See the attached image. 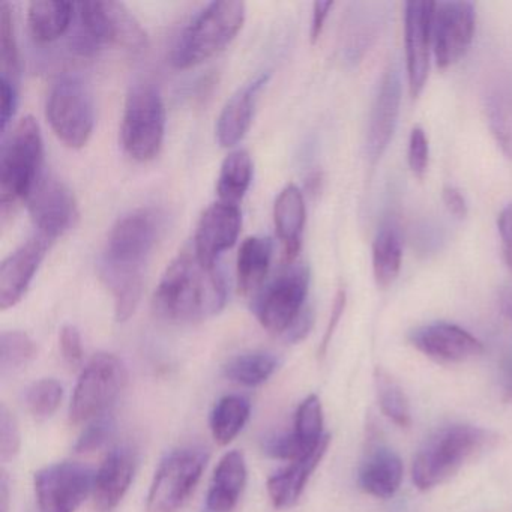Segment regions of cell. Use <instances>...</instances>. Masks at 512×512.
<instances>
[{
  "mask_svg": "<svg viewBox=\"0 0 512 512\" xmlns=\"http://www.w3.org/2000/svg\"><path fill=\"white\" fill-rule=\"evenodd\" d=\"M161 217L139 209L119 218L110 230L100 262L101 280L115 299V316L125 322L142 298L145 268L161 235Z\"/></svg>",
  "mask_w": 512,
  "mask_h": 512,
  "instance_id": "1",
  "label": "cell"
},
{
  "mask_svg": "<svg viewBox=\"0 0 512 512\" xmlns=\"http://www.w3.org/2000/svg\"><path fill=\"white\" fill-rule=\"evenodd\" d=\"M227 286L217 266H208L193 247L179 253L164 272L154 293L152 307L170 323H199L223 310Z\"/></svg>",
  "mask_w": 512,
  "mask_h": 512,
  "instance_id": "2",
  "label": "cell"
},
{
  "mask_svg": "<svg viewBox=\"0 0 512 512\" xmlns=\"http://www.w3.org/2000/svg\"><path fill=\"white\" fill-rule=\"evenodd\" d=\"M490 431L472 425L440 428L425 440L415 455L412 478L419 490L427 491L451 479L464 464L493 443Z\"/></svg>",
  "mask_w": 512,
  "mask_h": 512,
  "instance_id": "3",
  "label": "cell"
},
{
  "mask_svg": "<svg viewBox=\"0 0 512 512\" xmlns=\"http://www.w3.org/2000/svg\"><path fill=\"white\" fill-rule=\"evenodd\" d=\"M247 7L239 0H221L206 5L187 26L173 47L170 62L188 70L226 49L244 26Z\"/></svg>",
  "mask_w": 512,
  "mask_h": 512,
  "instance_id": "4",
  "label": "cell"
},
{
  "mask_svg": "<svg viewBox=\"0 0 512 512\" xmlns=\"http://www.w3.org/2000/svg\"><path fill=\"white\" fill-rule=\"evenodd\" d=\"M77 28L71 38L80 55H95L101 47L118 46L140 52L148 37L134 14L119 2H80L76 4Z\"/></svg>",
  "mask_w": 512,
  "mask_h": 512,
  "instance_id": "5",
  "label": "cell"
},
{
  "mask_svg": "<svg viewBox=\"0 0 512 512\" xmlns=\"http://www.w3.org/2000/svg\"><path fill=\"white\" fill-rule=\"evenodd\" d=\"M43 166V137L40 125L26 116L7 137L0 155V202L5 209L28 199L40 181Z\"/></svg>",
  "mask_w": 512,
  "mask_h": 512,
  "instance_id": "6",
  "label": "cell"
},
{
  "mask_svg": "<svg viewBox=\"0 0 512 512\" xmlns=\"http://www.w3.org/2000/svg\"><path fill=\"white\" fill-rule=\"evenodd\" d=\"M166 133V109L160 91L152 85H137L125 101L121 139L133 160H154L160 154Z\"/></svg>",
  "mask_w": 512,
  "mask_h": 512,
  "instance_id": "7",
  "label": "cell"
},
{
  "mask_svg": "<svg viewBox=\"0 0 512 512\" xmlns=\"http://www.w3.org/2000/svg\"><path fill=\"white\" fill-rule=\"evenodd\" d=\"M46 113L50 127L68 148H83L91 139L94 101L85 80L77 74H65L56 80L47 98Z\"/></svg>",
  "mask_w": 512,
  "mask_h": 512,
  "instance_id": "8",
  "label": "cell"
},
{
  "mask_svg": "<svg viewBox=\"0 0 512 512\" xmlns=\"http://www.w3.org/2000/svg\"><path fill=\"white\" fill-rule=\"evenodd\" d=\"M127 380V368L118 356L104 352L92 356L74 389L70 421L77 425L106 415L124 391Z\"/></svg>",
  "mask_w": 512,
  "mask_h": 512,
  "instance_id": "9",
  "label": "cell"
},
{
  "mask_svg": "<svg viewBox=\"0 0 512 512\" xmlns=\"http://www.w3.org/2000/svg\"><path fill=\"white\" fill-rule=\"evenodd\" d=\"M208 454L203 449H176L161 461L146 502L148 512H176L196 490Z\"/></svg>",
  "mask_w": 512,
  "mask_h": 512,
  "instance_id": "10",
  "label": "cell"
},
{
  "mask_svg": "<svg viewBox=\"0 0 512 512\" xmlns=\"http://www.w3.org/2000/svg\"><path fill=\"white\" fill-rule=\"evenodd\" d=\"M310 274L305 266L287 269L257 295L254 313L272 334H284L305 310Z\"/></svg>",
  "mask_w": 512,
  "mask_h": 512,
  "instance_id": "11",
  "label": "cell"
},
{
  "mask_svg": "<svg viewBox=\"0 0 512 512\" xmlns=\"http://www.w3.org/2000/svg\"><path fill=\"white\" fill-rule=\"evenodd\" d=\"M97 473L85 464L64 461L35 473L34 485L40 512H76L94 494Z\"/></svg>",
  "mask_w": 512,
  "mask_h": 512,
  "instance_id": "12",
  "label": "cell"
},
{
  "mask_svg": "<svg viewBox=\"0 0 512 512\" xmlns=\"http://www.w3.org/2000/svg\"><path fill=\"white\" fill-rule=\"evenodd\" d=\"M475 23V7L470 2L449 0L434 4V58L440 70H446L466 55L475 35Z\"/></svg>",
  "mask_w": 512,
  "mask_h": 512,
  "instance_id": "13",
  "label": "cell"
},
{
  "mask_svg": "<svg viewBox=\"0 0 512 512\" xmlns=\"http://www.w3.org/2000/svg\"><path fill=\"white\" fill-rule=\"evenodd\" d=\"M26 200L38 233L50 241L68 232L79 218L73 191L55 176H41Z\"/></svg>",
  "mask_w": 512,
  "mask_h": 512,
  "instance_id": "14",
  "label": "cell"
},
{
  "mask_svg": "<svg viewBox=\"0 0 512 512\" xmlns=\"http://www.w3.org/2000/svg\"><path fill=\"white\" fill-rule=\"evenodd\" d=\"M434 2L412 0L404 10L407 77L410 94L418 98L430 71V47L433 41Z\"/></svg>",
  "mask_w": 512,
  "mask_h": 512,
  "instance_id": "15",
  "label": "cell"
},
{
  "mask_svg": "<svg viewBox=\"0 0 512 512\" xmlns=\"http://www.w3.org/2000/svg\"><path fill=\"white\" fill-rule=\"evenodd\" d=\"M241 226L242 214L238 205L212 203L200 217L191 247L205 265L217 266L218 257L238 241Z\"/></svg>",
  "mask_w": 512,
  "mask_h": 512,
  "instance_id": "16",
  "label": "cell"
},
{
  "mask_svg": "<svg viewBox=\"0 0 512 512\" xmlns=\"http://www.w3.org/2000/svg\"><path fill=\"white\" fill-rule=\"evenodd\" d=\"M410 343L440 364H457L484 352L478 338L460 326L436 322L421 326L410 334Z\"/></svg>",
  "mask_w": 512,
  "mask_h": 512,
  "instance_id": "17",
  "label": "cell"
},
{
  "mask_svg": "<svg viewBox=\"0 0 512 512\" xmlns=\"http://www.w3.org/2000/svg\"><path fill=\"white\" fill-rule=\"evenodd\" d=\"M401 104V76L395 65L386 70L371 107L370 124L367 134V154L371 163L385 154L397 128Z\"/></svg>",
  "mask_w": 512,
  "mask_h": 512,
  "instance_id": "18",
  "label": "cell"
},
{
  "mask_svg": "<svg viewBox=\"0 0 512 512\" xmlns=\"http://www.w3.org/2000/svg\"><path fill=\"white\" fill-rule=\"evenodd\" d=\"M50 239L35 235L0 266V308L8 310L22 301L50 247Z\"/></svg>",
  "mask_w": 512,
  "mask_h": 512,
  "instance_id": "19",
  "label": "cell"
},
{
  "mask_svg": "<svg viewBox=\"0 0 512 512\" xmlns=\"http://www.w3.org/2000/svg\"><path fill=\"white\" fill-rule=\"evenodd\" d=\"M136 472V455L128 446L107 454L95 476L94 503L98 512H112L124 499Z\"/></svg>",
  "mask_w": 512,
  "mask_h": 512,
  "instance_id": "20",
  "label": "cell"
},
{
  "mask_svg": "<svg viewBox=\"0 0 512 512\" xmlns=\"http://www.w3.org/2000/svg\"><path fill=\"white\" fill-rule=\"evenodd\" d=\"M269 80V71L242 86L224 106L217 121V139L223 148H233L250 130L260 92Z\"/></svg>",
  "mask_w": 512,
  "mask_h": 512,
  "instance_id": "21",
  "label": "cell"
},
{
  "mask_svg": "<svg viewBox=\"0 0 512 512\" xmlns=\"http://www.w3.org/2000/svg\"><path fill=\"white\" fill-rule=\"evenodd\" d=\"M329 443H331V436L326 434L310 454L292 461L286 469L280 470L268 479V493L275 508H290L298 502L299 497L304 493L305 485L325 457Z\"/></svg>",
  "mask_w": 512,
  "mask_h": 512,
  "instance_id": "22",
  "label": "cell"
},
{
  "mask_svg": "<svg viewBox=\"0 0 512 512\" xmlns=\"http://www.w3.org/2000/svg\"><path fill=\"white\" fill-rule=\"evenodd\" d=\"M247 484L244 454L230 451L221 458L208 491V508L212 512H230L238 505Z\"/></svg>",
  "mask_w": 512,
  "mask_h": 512,
  "instance_id": "23",
  "label": "cell"
},
{
  "mask_svg": "<svg viewBox=\"0 0 512 512\" xmlns=\"http://www.w3.org/2000/svg\"><path fill=\"white\" fill-rule=\"evenodd\" d=\"M307 218L305 200L301 190L290 184L281 190L274 205L275 229L283 242L287 262H293L301 248L302 230Z\"/></svg>",
  "mask_w": 512,
  "mask_h": 512,
  "instance_id": "24",
  "label": "cell"
},
{
  "mask_svg": "<svg viewBox=\"0 0 512 512\" xmlns=\"http://www.w3.org/2000/svg\"><path fill=\"white\" fill-rule=\"evenodd\" d=\"M403 481V463L391 449L380 448L368 457L359 473V485L365 493L379 499L394 496Z\"/></svg>",
  "mask_w": 512,
  "mask_h": 512,
  "instance_id": "25",
  "label": "cell"
},
{
  "mask_svg": "<svg viewBox=\"0 0 512 512\" xmlns=\"http://www.w3.org/2000/svg\"><path fill=\"white\" fill-rule=\"evenodd\" d=\"M485 109L497 145L512 160V73L502 74L490 86Z\"/></svg>",
  "mask_w": 512,
  "mask_h": 512,
  "instance_id": "26",
  "label": "cell"
},
{
  "mask_svg": "<svg viewBox=\"0 0 512 512\" xmlns=\"http://www.w3.org/2000/svg\"><path fill=\"white\" fill-rule=\"evenodd\" d=\"M76 4L67 0H38L29 5L28 23L38 43H52L70 29Z\"/></svg>",
  "mask_w": 512,
  "mask_h": 512,
  "instance_id": "27",
  "label": "cell"
},
{
  "mask_svg": "<svg viewBox=\"0 0 512 512\" xmlns=\"http://www.w3.org/2000/svg\"><path fill=\"white\" fill-rule=\"evenodd\" d=\"M272 241L262 236H250L242 242L238 254V287L244 296L256 293L265 283L271 268Z\"/></svg>",
  "mask_w": 512,
  "mask_h": 512,
  "instance_id": "28",
  "label": "cell"
},
{
  "mask_svg": "<svg viewBox=\"0 0 512 512\" xmlns=\"http://www.w3.org/2000/svg\"><path fill=\"white\" fill-rule=\"evenodd\" d=\"M403 259L401 236L394 224L383 226L373 242V272L377 286H391L397 280Z\"/></svg>",
  "mask_w": 512,
  "mask_h": 512,
  "instance_id": "29",
  "label": "cell"
},
{
  "mask_svg": "<svg viewBox=\"0 0 512 512\" xmlns=\"http://www.w3.org/2000/svg\"><path fill=\"white\" fill-rule=\"evenodd\" d=\"M253 179V160L244 149L230 152L221 166L217 193L220 202L238 205L247 193Z\"/></svg>",
  "mask_w": 512,
  "mask_h": 512,
  "instance_id": "30",
  "label": "cell"
},
{
  "mask_svg": "<svg viewBox=\"0 0 512 512\" xmlns=\"http://www.w3.org/2000/svg\"><path fill=\"white\" fill-rule=\"evenodd\" d=\"M250 401L241 395H226L215 404L211 415V431L215 442L229 445L250 418Z\"/></svg>",
  "mask_w": 512,
  "mask_h": 512,
  "instance_id": "31",
  "label": "cell"
},
{
  "mask_svg": "<svg viewBox=\"0 0 512 512\" xmlns=\"http://www.w3.org/2000/svg\"><path fill=\"white\" fill-rule=\"evenodd\" d=\"M277 368L278 359L272 353H242L224 365V376L239 385L259 386L265 383Z\"/></svg>",
  "mask_w": 512,
  "mask_h": 512,
  "instance_id": "32",
  "label": "cell"
},
{
  "mask_svg": "<svg viewBox=\"0 0 512 512\" xmlns=\"http://www.w3.org/2000/svg\"><path fill=\"white\" fill-rule=\"evenodd\" d=\"M374 383H376L380 409L385 413L386 418L391 419L398 427H409L412 422L409 398L400 383L383 368H376Z\"/></svg>",
  "mask_w": 512,
  "mask_h": 512,
  "instance_id": "33",
  "label": "cell"
},
{
  "mask_svg": "<svg viewBox=\"0 0 512 512\" xmlns=\"http://www.w3.org/2000/svg\"><path fill=\"white\" fill-rule=\"evenodd\" d=\"M293 434L308 451H313L326 436L323 434L322 403L317 395H308L299 404L298 410H296Z\"/></svg>",
  "mask_w": 512,
  "mask_h": 512,
  "instance_id": "34",
  "label": "cell"
},
{
  "mask_svg": "<svg viewBox=\"0 0 512 512\" xmlns=\"http://www.w3.org/2000/svg\"><path fill=\"white\" fill-rule=\"evenodd\" d=\"M37 356V344L22 331H5L0 335V371L14 373L31 364Z\"/></svg>",
  "mask_w": 512,
  "mask_h": 512,
  "instance_id": "35",
  "label": "cell"
},
{
  "mask_svg": "<svg viewBox=\"0 0 512 512\" xmlns=\"http://www.w3.org/2000/svg\"><path fill=\"white\" fill-rule=\"evenodd\" d=\"M0 61H2V76L17 82L20 73L19 47H17L13 10L7 2L0 7Z\"/></svg>",
  "mask_w": 512,
  "mask_h": 512,
  "instance_id": "36",
  "label": "cell"
},
{
  "mask_svg": "<svg viewBox=\"0 0 512 512\" xmlns=\"http://www.w3.org/2000/svg\"><path fill=\"white\" fill-rule=\"evenodd\" d=\"M64 397V388L56 379H41L26 392L29 412L37 419H47L55 415Z\"/></svg>",
  "mask_w": 512,
  "mask_h": 512,
  "instance_id": "37",
  "label": "cell"
},
{
  "mask_svg": "<svg viewBox=\"0 0 512 512\" xmlns=\"http://www.w3.org/2000/svg\"><path fill=\"white\" fill-rule=\"evenodd\" d=\"M115 427V419L112 416L107 415V413L98 416L94 421L89 422L88 427L80 434L74 449L77 452L97 451L109 442L110 437L115 433Z\"/></svg>",
  "mask_w": 512,
  "mask_h": 512,
  "instance_id": "38",
  "label": "cell"
},
{
  "mask_svg": "<svg viewBox=\"0 0 512 512\" xmlns=\"http://www.w3.org/2000/svg\"><path fill=\"white\" fill-rule=\"evenodd\" d=\"M22 436H20L19 422L13 412L5 404L0 406V460H14L20 452Z\"/></svg>",
  "mask_w": 512,
  "mask_h": 512,
  "instance_id": "39",
  "label": "cell"
},
{
  "mask_svg": "<svg viewBox=\"0 0 512 512\" xmlns=\"http://www.w3.org/2000/svg\"><path fill=\"white\" fill-rule=\"evenodd\" d=\"M263 449L271 457L289 461L299 460V458L305 457L311 452L301 445V442L296 439L293 433L271 437L263 443Z\"/></svg>",
  "mask_w": 512,
  "mask_h": 512,
  "instance_id": "40",
  "label": "cell"
},
{
  "mask_svg": "<svg viewBox=\"0 0 512 512\" xmlns=\"http://www.w3.org/2000/svg\"><path fill=\"white\" fill-rule=\"evenodd\" d=\"M428 155H430V148H428V139L424 130L419 127L413 128L412 134H410L407 158H409L410 170L418 178H424L425 172H427Z\"/></svg>",
  "mask_w": 512,
  "mask_h": 512,
  "instance_id": "41",
  "label": "cell"
},
{
  "mask_svg": "<svg viewBox=\"0 0 512 512\" xmlns=\"http://www.w3.org/2000/svg\"><path fill=\"white\" fill-rule=\"evenodd\" d=\"M59 343H61V352L65 362L71 368L80 367L83 362V344L79 329L73 325H65L61 329Z\"/></svg>",
  "mask_w": 512,
  "mask_h": 512,
  "instance_id": "42",
  "label": "cell"
},
{
  "mask_svg": "<svg viewBox=\"0 0 512 512\" xmlns=\"http://www.w3.org/2000/svg\"><path fill=\"white\" fill-rule=\"evenodd\" d=\"M0 100V130L5 133L16 115L17 88L16 82L4 76L0 77Z\"/></svg>",
  "mask_w": 512,
  "mask_h": 512,
  "instance_id": "43",
  "label": "cell"
},
{
  "mask_svg": "<svg viewBox=\"0 0 512 512\" xmlns=\"http://www.w3.org/2000/svg\"><path fill=\"white\" fill-rule=\"evenodd\" d=\"M344 308H346V290H338L337 296L332 305L331 317H329L328 328H326L325 335H323L322 344H320L319 356L323 358L328 352L329 344H331L332 337H334L335 329L340 323L341 316H343Z\"/></svg>",
  "mask_w": 512,
  "mask_h": 512,
  "instance_id": "44",
  "label": "cell"
},
{
  "mask_svg": "<svg viewBox=\"0 0 512 512\" xmlns=\"http://www.w3.org/2000/svg\"><path fill=\"white\" fill-rule=\"evenodd\" d=\"M497 227H499L500 239H502L503 257H505L506 265L512 271V203L500 212Z\"/></svg>",
  "mask_w": 512,
  "mask_h": 512,
  "instance_id": "45",
  "label": "cell"
},
{
  "mask_svg": "<svg viewBox=\"0 0 512 512\" xmlns=\"http://www.w3.org/2000/svg\"><path fill=\"white\" fill-rule=\"evenodd\" d=\"M334 7V2H316L313 8V20H311V43H317L320 35H322L323 28H325L326 19H328L329 11Z\"/></svg>",
  "mask_w": 512,
  "mask_h": 512,
  "instance_id": "46",
  "label": "cell"
},
{
  "mask_svg": "<svg viewBox=\"0 0 512 512\" xmlns=\"http://www.w3.org/2000/svg\"><path fill=\"white\" fill-rule=\"evenodd\" d=\"M443 202L454 217L464 218L467 215V203L460 190L454 187H446L443 190Z\"/></svg>",
  "mask_w": 512,
  "mask_h": 512,
  "instance_id": "47",
  "label": "cell"
},
{
  "mask_svg": "<svg viewBox=\"0 0 512 512\" xmlns=\"http://www.w3.org/2000/svg\"><path fill=\"white\" fill-rule=\"evenodd\" d=\"M311 326H313V314L308 308H305L304 313L296 320L295 325L286 332L287 341L298 343V341L304 340L310 332Z\"/></svg>",
  "mask_w": 512,
  "mask_h": 512,
  "instance_id": "48",
  "label": "cell"
},
{
  "mask_svg": "<svg viewBox=\"0 0 512 512\" xmlns=\"http://www.w3.org/2000/svg\"><path fill=\"white\" fill-rule=\"evenodd\" d=\"M10 509V481H8V475L2 472V478H0V512H8Z\"/></svg>",
  "mask_w": 512,
  "mask_h": 512,
  "instance_id": "49",
  "label": "cell"
},
{
  "mask_svg": "<svg viewBox=\"0 0 512 512\" xmlns=\"http://www.w3.org/2000/svg\"><path fill=\"white\" fill-rule=\"evenodd\" d=\"M502 310L512 322V289L506 290L502 296Z\"/></svg>",
  "mask_w": 512,
  "mask_h": 512,
  "instance_id": "50",
  "label": "cell"
}]
</instances>
